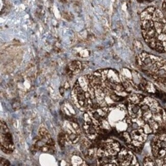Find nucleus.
<instances>
[{"label":"nucleus","instance_id":"8","mask_svg":"<svg viewBox=\"0 0 166 166\" xmlns=\"http://www.w3.org/2000/svg\"><path fill=\"white\" fill-rule=\"evenodd\" d=\"M71 124L73 126V128L74 129L76 130H78V129H79V128L78 124L76 122H71Z\"/></svg>","mask_w":166,"mask_h":166},{"label":"nucleus","instance_id":"9","mask_svg":"<svg viewBox=\"0 0 166 166\" xmlns=\"http://www.w3.org/2000/svg\"><path fill=\"white\" fill-rule=\"evenodd\" d=\"M138 110H139V107L136 105H135L134 107L132 108V111L135 114L138 112Z\"/></svg>","mask_w":166,"mask_h":166},{"label":"nucleus","instance_id":"11","mask_svg":"<svg viewBox=\"0 0 166 166\" xmlns=\"http://www.w3.org/2000/svg\"><path fill=\"white\" fill-rule=\"evenodd\" d=\"M138 1H151L152 0H138Z\"/></svg>","mask_w":166,"mask_h":166},{"label":"nucleus","instance_id":"10","mask_svg":"<svg viewBox=\"0 0 166 166\" xmlns=\"http://www.w3.org/2000/svg\"><path fill=\"white\" fill-rule=\"evenodd\" d=\"M59 92L60 94H61V95H64V93H65V91H64V88H62V87H61V88H60Z\"/></svg>","mask_w":166,"mask_h":166},{"label":"nucleus","instance_id":"7","mask_svg":"<svg viewBox=\"0 0 166 166\" xmlns=\"http://www.w3.org/2000/svg\"><path fill=\"white\" fill-rule=\"evenodd\" d=\"M162 13L164 15L165 19H166V0H165L164 2L162 4Z\"/></svg>","mask_w":166,"mask_h":166},{"label":"nucleus","instance_id":"6","mask_svg":"<svg viewBox=\"0 0 166 166\" xmlns=\"http://www.w3.org/2000/svg\"><path fill=\"white\" fill-rule=\"evenodd\" d=\"M1 149L2 150L4 153H5V154H11L13 151H11V150H10L4 147L3 146L1 145Z\"/></svg>","mask_w":166,"mask_h":166},{"label":"nucleus","instance_id":"5","mask_svg":"<svg viewBox=\"0 0 166 166\" xmlns=\"http://www.w3.org/2000/svg\"><path fill=\"white\" fill-rule=\"evenodd\" d=\"M46 145H47L49 146H50V147H52V146H55V141H54V140L52 138H49L48 141H47L46 143H45Z\"/></svg>","mask_w":166,"mask_h":166},{"label":"nucleus","instance_id":"2","mask_svg":"<svg viewBox=\"0 0 166 166\" xmlns=\"http://www.w3.org/2000/svg\"><path fill=\"white\" fill-rule=\"evenodd\" d=\"M38 134L40 140L43 142L46 141V143L47 141L51 138L50 134L48 131L47 130V129L45 128V127H40L38 131Z\"/></svg>","mask_w":166,"mask_h":166},{"label":"nucleus","instance_id":"4","mask_svg":"<svg viewBox=\"0 0 166 166\" xmlns=\"http://www.w3.org/2000/svg\"><path fill=\"white\" fill-rule=\"evenodd\" d=\"M10 163L7 159L1 157V166H10Z\"/></svg>","mask_w":166,"mask_h":166},{"label":"nucleus","instance_id":"3","mask_svg":"<svg viewBox=\"0 0 166 166\" xmlns=\"http://www.w3.org/2000/svg\"><path fill=\"white\" fill-rule=\"evenodd\" d=\"M66 137L65 134L63 132L60 133L58 134V143L60 147L62 150L64 149L65 146V141H66Z\"/></svg>","mask_w":166,"mask_h":166},{"label":"nucleus","instance_id":"1","mask_svg":"<svg viewBox=\"0 0 166 166\" xmlns=\"http://www.w3.org/2000/svg\"><path fill=\"white\" fill-rule=\"evenodd\" d=\"M142 32L146 43L159 51L166 49V19L159 9L149 7L141 14Z\"/></svg>","mask_w":166,"mask_h":166}]
</instances>
